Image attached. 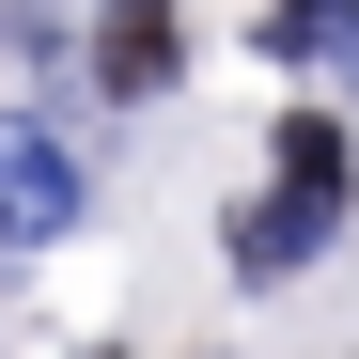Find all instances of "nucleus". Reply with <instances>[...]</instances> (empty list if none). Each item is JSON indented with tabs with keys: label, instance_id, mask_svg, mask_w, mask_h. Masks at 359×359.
<instances>
[{
	"label": "nucleus",
	"instance_id": "1",
	"mask_svg": "<svg viewBox=\"0 0 359 359\" xmlns=\"http://www.w3.org/2000/svg\"><path fill=\"white\" fill-rule=\"evenodd\" d=\"M94 188H79V156L63 126H0V234H79Z\"/></svg>",
	"mask_w": 359,
	"mask_h": 359
},
{
	"label": "nucleus",
	"instance_id": "2",
	"mask_svg": "<svg viewBox=\"0 0 359 359\" xmlns=\"http://www.w3.org/2000/svg\"><path fill=\"white\" fill-rule=\"evenodd\" d=\"M172 63H188V47H172V0H109L94 16V79L109 94H172Z\"/></svg>",
	"mask_w": 359,
	"mask_h": 359
},
{
	"label": "nucleus",
	"instance_id": "3",
	"mask_svg": "<svg viewBox=\"0 0 359 359\" xmlns=\"http://www.w3.org/2000/svg\"><path fill=\"white\" fill-rule=\"evenodd\" d=\"M344 188H359V156H344V126H328V109H281V203H313V219H344Z\"/></svg>",
	"mask_w": 359,
	"mask_h": 359
},
{
	"label": "nucleus",
	"instance_id": "4",
	"mask_svg": "<svg viewBox=\"0 0 359 359\" xmlns=\"http://www.w3.org/2000/svg\"><path fill=\"white\" fill-rule=\"evenodd\" d=\"M313 250H328V219H313V203H281V188H266L250 219H234V266H250V281H281V266H313Z\"/></svg>",
	"mask_w": 359,
	"mask_h": 359
},
{
	"label": "nucleus",
	"instance_id": "5",
	"mask_svg": "<svg viewBox=\"0 0 359 359\" xmlns=\"http://www.w3.org/2000/svg\"><path fill=\"white\" fill-rule=\"evenodd\" d=\"M94 359H109V344H94Z\"/></svg>",
	"mask_w": 359,
	"mask_h": 359
}]
</instances>
